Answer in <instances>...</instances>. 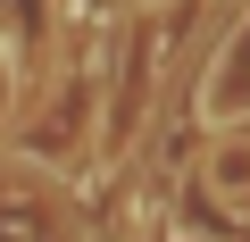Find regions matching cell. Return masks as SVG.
Returning a JSON list of instances; mask_svg holds the SVG:
<instances>
[{"instance_id":"1","label":"cell","mask_w":250,"mask_h":242,"mask_svg":"<svg viewBox=\"0 0 250 242\" xmlns=\"http://www.w3.org/2000/svg\"><path fill=\"white\" fill-rule=\"evenodd\" d=\"M142 9H167V0H142Z\"/></svg>"}]
</instances>
